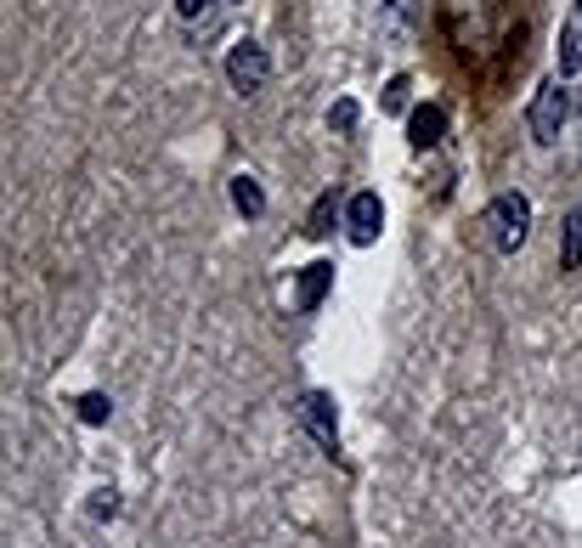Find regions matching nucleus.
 Masks as SVG:
<instances>
[{
  "mask_svg": "<svg viewBox=\"0 0 582 548\" xmlns=\"http://www.w3.org/2000/svg\"><path fill=\"white\" fill-rule=\"evenodd\" d=\"M487 226H493V249H498V255H515V249L526 243V232H531V198L526 192H498Z\"/></svg>",
  "mask_w": 582,
  "mask_h": 548,
  "instance_id": "nucleus-1",
  "label": "nucleus"
},
{
  "mask_svg": "<svg viewBox=\"0 0 582 548\" xmlns=\"http://www.w3.org/2000/svg\"><path fill=\"white\" fill-rule=\"evenodd\" d=\"M226 80H232V91H237V96H255V91L272 80V57H266V45L237 40L232 52H226Z\"/></svg>",
  "mask_w": 582,
  "mask_h": 548,
  "instance_id": "nucleus-4",
  "label": "nucleus"
},
{
  "mask_svg": "<svg viewBox=\"0 0 582 548\" xmlns=\"http://www.w3.org/2000/svg\"><path fill=\"white\" fill-rule=\"evenodd\" d=\"M379 232H384V204H379V192H357L351 204H346V238H351L357 249H368V243H379Z\"/></svg>",
  "mask_w": 582,
  "mask_h": 548,
  "instance_id": "nucleus-5",
  "label": "nucleus"
},
{
  "mask_svg": "<svg viewBox=\"0 0 582 548\" xmlns=\"http://www.w3.org/2000/svg\"><path fill=\"white\" fill-rule=\"evenodd\" d=\"M210 7H215V0H176V12H181L187 23H199V18H204Z\"/></svg>",
  "mask_w": 582,
  "mask_h": 548,
  "instance_id": "nucleus-15",
  "label": "nucleus"
},
{
  "mask_svg": "<svg viewBox=\"0 0 582 548\" xmlns=\"http://www.w3.org/2000/svg\"><path fill=\"white\" fill-rule=\"evenodd\" d=\"M328 130H357V103L351 96H339V103L328 108Z\"/></svg>",
  "mask_w": 582,
  "mask_h": 548,
  "instance_id": "nucleus-12",
  "label": "nucleus"
},
{
  "mask_svg": "<svg viewBox=\"0 0 582 548\" xmlns=\"http://www.w3.org/2000/svg\"><path fill=\"white\" fill-rule=\"evenodd\" d=\"M442 136H447V114L435 108V103H419V108L408 114V141H413V147H435Z\"/></svg>",
  "mask_w": 582,
  "mask_h": 548,
  "instance_id": "nucleus-6",
  "label": "nucleus"
},
{
  "mask_svg": "<svg viewBox=\"0 0 582 548\" xmlns=\"http://www.w3.org/2000/svg\"><path fill=\"white\" fill-rule=\"evenodd\" d=\"M408 91H413V80H408V74H396L391 85H384L379 108H384V114H402V108H408Z\"/></svg>",
  "mask_w": 582,
  "mask_h": 548,
  "instance_id": "nucleus-11",
  "label": "nucleus"
},
{
  "mask_svg": "<svg viewBox=\"0 0 582 548\" xmlns=\"http://www.w3.org/2000/svg\"><path fill=\"white\" fill-rule=\"evenodd\" d=\"M232 210L237 215H266V192H261V181L255 176H232Z\"/></svg>",
  "mask_w": 582,
  "mask_h": 548,
  "instance_id": "nucleus-8",
  "label": "nucleus"
},
{
  "mask_svg": "<svg viewBox=\"0 0 582 548\" xmlns=\"http://www.w3.org/2000/svg\"><path fill=\"white\" fill-rule=\"evenodd\" d=\"M108 413H114V402L103 390H91V396H80V424H108Z\"/></svg>",
  "mask_w": 582,
  "mask_h": 548,
  "instance_id": "nucleus-10",
  "label": "nucleus"
},
{
  "mask_svg": "<svg viewBox=\"0 0 582 548\" xmlns=\"http://www.w3.org/2000/svg\"><path fill=\"white\" fill-rule=\"evenodd\" d=\"M576 12H582V0H576Z\"/></svg>",
  "mask_w": 582,
  "mask_h": 548,
  "instance_id": "nucleus-16",
  "label": "nucleus"
},
{
  "mask_svg": "<svg viewBox=\"0 0 582 548\" xmlns=\"http://www.w3.org/2000/svg\"><path fill=\"white\" fill-rule=\"evenodd\" d=\"M119 509V492L114 486H103V492H91V520H108Z\"/></svg>",
  "mask_w": 582,
  "mask_h": 548,
  "instance_id": "nucleus-14",
  "label": "nucleus"
},
{
  "mask_svg": "<svg viewBox=\"0 0 582 548\" xmlns=\"http://www.w3.org/2000/svg\"><path fill=\"white\" fill-rule=\"evenodd\" d=\"M565 114H571V91H565V80L554 74V80H543V85H538V103H531V136H538L543 147H549V141H560Z\"/></svg>",
  "mask_w": 582,
  "mask_h": 548,
  "instance_id": "nucleus-3",
  "label": "nucleus"
},
{
  "mask_svg": "<svg viewBox=\"0 0 582 548\" xmlns=\"http://www.w3.org/2000/svg\"><path fill=\"white\" fill-rule=\"evenodd\" d=\"M328 221H334V192H322V198H317V210H311V221H306V238H322V232H328Z\"/></svg>",
  "mask_w": 582,
  "mask_h": 548,
  "instance_id": "nucleus-13",
  "label": "nucleus"
},
{
  "mask_svg": "<svg viewBox=\"0 0 582 548\" xmlns=\"http://www.w3.org/2000/svg\"><path fill=\"white\" fill-rule=\"evenodd\" d=\"M295 424L322 446V453H339V413H334V396L328 390H306L295 402Z\"/></svg>",
  "mask_w": 582,
  "mask_h": 548,
  "instance_id": "nucleus-2",
  "label": "nucleus"
},
{
  "mask_svg": "<svg viewBox=\"0 0 582 548\" xmlns=\"http://www.w3.org/2000/svg\"><path fill=\"white\" fill-rule=\"evenodd\" d=\"M560 266H565V272H576V266H582V210H571V215H565V243H560Z\"/></svg>",
  "mask_w": 582,
  "mask_h": 548,
  "instance_id": "nucleus-9",
  "label": "nucleus"
},
{
  "mask_svg": "<svg viewBox=\"0 0 582 548\" xmlns=\"http://www.w3.org/2000/svg\"><path fill=\"white\" fill-rule=\"evenodd\" d=\"M328 288H334V266H328V261H311V266L300 272V288H295V312H317Z\"/></svg>",
  "mask_w": 582,
  "mask_h": 548,
  "instance_id": "nucleus-7",
  "label": "nucleus"
}]
</instances>
